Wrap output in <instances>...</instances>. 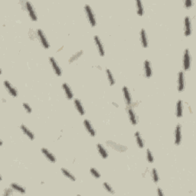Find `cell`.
Instances as JSON below:
<instances>
[{
	"label": "cell",
	"mask_w": 196,
	"mask_h": 196,
	"mask_svg": "<svg viewBox=\"0 0 196 196\" xmlns=\"http://www.w3.org/2000/svg\"><path fill=\"white\" fill-rule=\"evenodd\" d=\"M84 10H85L86 15H87L90 24H91V25L92 26V27H94V26L96 25L97 22L92 9H91V6H89V5H85V6H84Z\"/></svg>",
	"instance_id": "6da1fadb"
},
{
	"label": "cell",
	"mask_w": 196,
	"mask_h": 196,
	"mask_svg": "<svg viewBox=\"0 0 196 196\" xmlns=\"http://www.w3.org/2000/svg\"><path fill=\"white\" fill-rule=\"evenodd\" d=\"M191 67V54L187 48L184 52L183 55V68L185 70H189Z\"/></svg>",
	"instance_id": "7a4b0ae2"
},
{
	"label": "cell",
	"mask_w": 196,
	"mask_h": 196,
	"mask_svg": "<svg viewBox=\"0 0 196 196\" xmlns=\"http://www.w3.org/2000/svg\"><path fill=\"white\" fill-rule=\"evenodd\" d=\"M106 143H107V146H110V147H112L113 150H117L118 152H124L127 150V147H126V146H122V145L118 144V143H116V142H113V141H107Z\"/></svg>",
	"instance_id": "3957f363"
},
{
	"label": "cell",
	"mask_w": 196,
	"mask_h": 196,
	"mask_svg": "<svg viewBox=\"0 0 196 196\" xmlns=\"http://www.w3.org/2000/svg\"><path fill=\"white\" fill-rule=\"evenodd\" d=\"M37 35H38V36L39 40H40V42H41V44H42V46L44 47V48L48 49V48L50 47V44H49V43H48V40H47L46 37H45V35H44V32H43L42 30L38 29Z\"/></svg>",
	"instance_id": "277c9868"
},
{
	"label": "cell",
	"mask_w": 196,
	"mask_h": 196,
	"mask_svg": "<svg viewBox=\"0 0 196 196\" xmlns=\"http://www.w3.org/2000/svg\"><path fill=\"white\" fill-rule=\"evenodd\" d=\"M25 5L26 9H27V11H28V15H29V17L31 18V19H32V21H34V22L37 21L38 17L37 15H36V13H35V9H34L33 6H32V4L30 2H26Z\"/></svg>",
	"instance_id": "5b68a950"
},
{
	"label": "cell",
	"mask_w": 196,
	"mask_h": 196,
	"mask_svg": "<svg viewBox=\"0 0 196 196\" xmlns=\"http://www.w3.org/2000/svg\"><path fill=\"white\" fill-rule=\"evenodd\" d=\"M185 89V74L183 71H179L178 75V90L181 92Z\"/></svg>",
	"instance_id": "8992f818"
},
{
	"label": "cell",
	"mask_w": 196,
	"mask_h": 196,
	"mask_svg": "<svg viewBox=\"0 0 196 196\" xmlns=\"http://www.w3.org/2000/svg\"><path fill=\"white\" fill-rule=\"evenodd\" d=\"M49 61H50V63L51 65H52V68L54 70L56 75L58 77L61 76V75H62V70H61V69L60 68V67L58 66V65H57L56 60L54 59L53 57H49Z\"/></svg>",
	"instance_id": "52a82bcc"
},
{
	"label": "cell",
	"mask_w": 196,
	"mask_h": 196,
	"mask_svg": "<svg viewBox=\"0 0 196 196\" xmlns=\"http://www.w3.org/2000/svg\"><path fill=\"white\" fill-rule=\"evenodd\" d=\"M181 126L180 124H177L175 130V144L179 146L181 143Z\"/></svg>",
	"instance_id": "ba28073f"
},
{
	"label": "cell",
	"mask_w": 196,
	"mask_h": 196,
	"mask_svg": "<svg viewBox=\"0 0 196 196\" xmlns=\"http://www.w3.org/2000/svg\"><path fill=\"white\" fill-rule=\"evenodd\" d=\"M94 41L95 44H96V46L97 48L98 52L101 57H104V54H105V52H104V48L103 46V44H102L101 41H100V38L98 37L97 35H95L94 36Z\"/></svg>",
	"instance_id": "9c48e42d"
},
{
	"label": "cell",
	"mask_w": 196,
	"mask_h": 196,
	"mask_svg": "<svg viewBox=\"0 0 196 196\" xmlns=\"http://www.w3.org/2000/svg\"><path fill=\"white\" fill-rule=\"evenodd\" d=\"M185 35L186 36L192 35V22L189 16H186L185 19Z\"/></svg>",
	"instance_id": "30bf717a"
},
{
	"label": "cell",
	"mask_w": 196,
	"mask_h": 196,
	"mask_svg": "<svg viewBox=\"0 0 196 196\" xmlns=\"http://www.w3.org/2000/svg\"><path fill=\"white\" fill-rule=\"evenodd\" d=\"M83 125H84V127L87 130V131L88 132V133L91 136H95L96 135V132H95L94 129L93 127L92 124L91 123V122L89 121L88 120H83Z\"/></svg>",
	"instance_id": "8fae6325"
},
{
	"label": "cell",
	"mask_w": 196,
	"mask_h": 196,
	"mask_svg": "<svg viewBox=\"0 0 196 196\" xmlns=\"http://www.w3.org/2000/svg\"><path fill=\"white\" fill-rule=\"evenodd\" d=\"M140 41L143 48H148V38L144 28H142L140 31Z\"/></svg>",
	"instance_id": "7c38bea8"
},
{
	"label": "cell",
	"mask_w": 196,
	"mask_h": 196,
	"mask_svg": "<svg viewBox=\"0 0 196 196\" xmlns=\"http://www.w3.org/2000/svg\"><path fill=\"white\" fill-rule=\"evenodd\" d=\"M41 152L43 153V155L46 157V159H48V160H49V161L51 162V163H54L56 162V158L54 157V155L52 153V152L49 151V150H48L47 149H44V148H42L41 150Z\"/></svg>",
	"instance_id": "4fadbf2b"
},
{
	"label": "cell",
	"mask_w": 196,
	"mask_h": 196,
	"mask_svg": "<svg viewBox=\"0 0 196 196\" xmlns=\"http://www.w3.org/2000/svg\"><path fill=\"white\" fill-rule=\"evenodd\" d=\"M62 87H63V90L65 93V95H66L67 99L68 100H71L74 97V94L71 91V89L70 88L69 85L67 83H64L62 84Z\"/></svg>",
	"instance_id": "5bb4252c"
},
{
	"label": "cell",
	"mask_w": 196,
	"mask_h": 196,
	"mask_svg": "<svg viewBox=\"0 0 196 196\" xmlns=\"http://www.w3.org/2000/svg\"><path fill=\"white\" fill-rule=\"evenodd\" d=\"M3 83H4V87H5V88L7 90L8 92L12 96H13V97H16L17 96L16 90H15L14 87H13V86L9 82L7 81H5Z\"/></svg>",
	"instance_id": "9a60e30c"
},
{
	"label": "cell",
	"mask_w": 196,
	"mask_h": 196,
	"mask_svg": "<svg viewBox=\"0 0 196 196\" xmlns=\"http://www.w3.org/2000/svg\"><path fill=\"white\" fill-rule=\"evenodd\" d=\"M20 128H21V130H22V131L23 132V133H24L25 135L27 136H28L30 139L33 140V139H35V136H34L33 133H32V132L31 131V130H30L27 127V126H25L24 124H22V125H21V126H20Z\"/></svg>",
	"instance_id": "2e32d148"
},
{
	"label": "cell",
	"mask_w": 196,
	"mask_h": 196,
	"mask_svg": "<svg viewBox=\"0 0 196 196\" xmlns=\"http://www.w3.org/2000/svg\"><path fill=\"white\" fill-rule=\"evenodd\" d=\"M123 93L124 98H125L126 104H127L128 106H130L132 103V98L129 89L126 87H123Z\"/></svg>",
	"instance_id": "e0dca14e"
},
{
	"label": "cell",
	"mask_w": 196,
	"mask_h": 196,
	"mask_svg": "<svg viewBox=\"0 0 196 196\" xmlns=\"http://www.w3.org/2000/svg\"><path fill=\"white\" fill-rule=\"evenodd\" d=\"M144 70H145V75L146 78H150L152 76V68H151V65H150V62L148 60H146L144 62Z\"/></svg>",
	"instance_id": "ac0fdd59"
},
{
	"label": "cell",
	"mask_w": 196,
	"mask_h": 196,
	"mask_svg": "<svg viewBox=\"0 0 196 196\" xmlns=\"http://www.w3.org/2000/svg\"><path fill=\"white\" fill-rule=\"evenodd\" d=\"M183 104H182V100H179L177 101V104H176V117L180 118V117H182V113H183Z\"/></svg>",
	"instance_id": "d6986e66"
},
{
	"label": "cell",
	"mask_w": 196,
	"mask_h": 196,
	"mask_svg": "<svg viewBox=\"0 0 196 196\" xmlns=\"http://www.w3.org/2000/svg\"><path fill=\"white\" fill-rule=\"evenodd\" d=\"M97 149L98 152L100 153V155H101V157L103 158V159H107V158L108 157L107 151L105 150V148L103 146V145L100 144V143H99V144H97Z\"/></svg>",
	"instance_id": "ffe728a7"
},
{
	"label": "cell",
	"mask_w": 196,
	"mask_h": 196,
	"mask_svg": "<svg viewBox=\"0 0 196 196\" xmlns=\"http://www.w3.org/2000/svg\"><path fill=\"white\" fill-rule=\"evenodd\" d=\"M74 106H75L77 110H78V112L80 114L82 115V116L84 115V109H83V105H82L81 102L79 99H75L74 100Z\"/></svg>",
	"instance_id": "44dd1931"
},
{
	"label": "cell",
	"mask_w": 196,
	"mask_h": 196,
	"mask_svg": "<svg viewBox=\"0 0 196 196\" xmlns=\"http://www.w3.org/2000/svg\"><path fill=\"white\" fill-rule=\"evenodd\" d=\"M127 113H128V116H129V118H130V122L133 125H136L137 123V120H136V117L135 113L133 112V110L131 108H128L127 109Z\"/></svg>",
	"instance_id": "7402d4cb"
},
{
	"label": "cell",
	"mask_w": 196,
	"mask_h": 196,
	"mask_svg": "<svg viewBox=\"0 0 196 196\" xmlns=\"http://www.w3.org/2000/svg\"><path fill=\"white\" fill-rule=\"evenodd\" d=\"M134 136H135L136 139L137 145H138V146H139V148H141V149L143 148V146H144V142H143V139H142V136H141L140 133H139V131L136 132L135 134H134Z\"/></svg>",
	"instance_id": "603a6c76"
},
{
	"label": "cell",
	"mask_w": 196,
	"mask_h": 196,
	"mask_svg": "<svg viewBox=\"0 0 196 196\" xmlns=\"http://www.w3.org/2000/svg\"><path fill=\"white\" fill-rule=\"evenodd\" d=\"M11 188L16 191V192H19L21 194H25V189H24L23 187L20 186V185L16 183H12Z\"/></svg>",
	"instance_id": "cb8c5ba5"
},
{
	"label": "cell",
	"mask_w": 196,
	"mask_h": 196,
	"mask_svg": "<svg viewBox=\"0 0 196 196\" xmlns=\"http://www.w3.org/2000/svg\"><path fill=\"white\" fill-rule=\"evenodd\" d=\"M61 172L63 173V175L65 176V177L68 178L69 179L71 180V181H75V180H76V179H75V177H74V175L71 174V173H70L68 170H67L66 168H62L61 169Z\"/></svg>",
	"instance_id": "d4e9b609"
},
{
	"label": "cell",
	"mask_w": 196,
	"mask_h": 196,
	"mask_svg": "<svg viewBox=\"0 0 196 196\" xmlns=\"http://www.w3.org/2000/svg\"><path fill=\"white\" fill-rule=\"evenodd\" d=\"M136 3L137 6V14H138L139 16H142V15H143V12H144V10H143V6H142V2H141V1H139V0H137Z\"/></svg>",
	"instance_id": "484cf974"
},
{
	"label": "cell",
	"mask_w": 196,
	"mask_h": 196,
	"mask_svg": "<svg viewBox=\"0 0 196 196\" xmlns=\"http://www.w3.org/2000/svg\"><path fill=\"white\" fill-rule=\"evenodd\" d=\"M106 73H107V78L108 81H109L110 84L111 86L113 85L115 83V80L113 76V74H112V72H111L110 69H107V70H106Z\"/></svg>",
	"instance_id": "4316f807"
},
{
	"label": "cell",
	"mask_w": 196,
	"mask_h": 196,
	"mask_svg": "<svg viewBox=\"0 0 196 196\" xmlns=\"http://www.w3.org/2000/svg\"><path fill=\"white\" fill-rule=\"evenodd\" d=\"M83 51L81 50V51H80V52H77L76 54H74V55L71 56V57H70V59H69V61H69V63L71 64V63H73L74 61H77V60H78V58H79V57L82 55V54H83Z\"/></svg>",
	"instance_id": "83f0119b"
},
{
	"label": "cell",
	"mask_w": 196,
	"mask_h": 196,
	"mask_svg": "<svg viewBox=\"0 0 196 196\" xmlns=\"http://www.w3.org/2000/svg\"><path fill=\"white\" fill-rule=\"evenodd\" d=\"M146 159L150 163H152L154 162L153 155H152V152H151V150L150 149L146 150Z\"/></svg>",
	"instance_id": "f1b7e54d"
},
{
	"label": "cell",
	"mask_w": 196,
	"mask_h": 196,
	"mask_svg": "<svg viewBox=\"0 0 196 196\" xmlns=\"http://www.w3.org/2000/svg\"><path fill=\"white\" fill-rule=\"evenodd\" d=\"M152 180H153L154 182L155 183H157L158 181H159V175H158L157 170L155 169V168H152Z\"/></svg>",
	"instance_id": "f546056e"
},
{
	"label": "cell",
	"mask_w": 196,
	"mask_h": 196,
	"mask_svg": "<svg viewBox=\"0 0 196 196\" xmlns=\"http://www.w3.org/2000/svg\"><path fill=\"white\" fill-rule=\"evenodd\" d=\"M90 172H91V174L92 175L95 179H100V172H98L97 169H95L94 168H91L90 169Z\"/></svg>",
	"instance_id": "4dcf8cb0"
},
{
	"label": "cell",
	"mask_w": 196,
	"mask_h": 196,
	"mask_svg": "<svg viewBox=\"0 0 196 196\" xmlns=\"http://www.w3.org/2000/svg\"><path fill=\"white\" fill-rule=\"evenodd\" d=\"M103 186H104V189L107 191L108 192L110 193V194H114L115 193V192L113 191V189H112V187H111L110 185L107 183V182H104V183H103Z\"/></svg>",
	"instance_id": "1f68e13d"
},
{
	"label": "cell",
	"mask_w": 196,
	"mask_h": 196,
	"mask_svg": "<svg viewBox=\"0 0 196 196\" xmlns=\"http://www.w3.org/2000/svg\"><path fill=\"white\" fill-rule=\"evenodd\" d=\"M23 107L25 108V110L27 113H30L32 112V107H31L28 104H26V103H24V104H23Z\"/></svg>",
	"instance_id": "d6a6232c"
},
{
	"label": "cell",
	"mask_w": 196,
	"mask_h": 196,
	"mask_svg": "<svg viewBox=\"0 0 196 196\" xmlns=\"http://www.w3.org/2000/svg\"><path fill=\"white\" fill-rule=\"evenodd\" d=\"M185 6L186 8H190L192 6V0H186L185 2Z\"/></svg>",
	"instance_id": "836d02e7"
},
{
	"label": "cell",
	"mask_w": 196,
	"mask_h": 196,
	"mask_svg": "<svg viewBox=\"0 0 196 196\" xmlns=\"http://www.w3.org/2000/svg\"><path fill=\"white\" fill-rule=\"evenodd\" d=\"M157 192H158V195H164L163 192H162V189H160V188H158Z\"/></svg>",
	"instance_id": "e575fe53"
}]
</instances>
